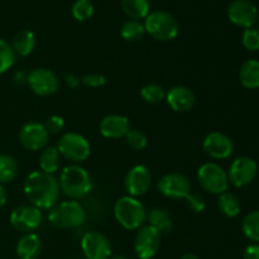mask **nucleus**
Returning a JSON list of instances; mask_svg holds the SVG:
<instances>
[{
  "instance_id": "f257e3e1",
  "label": "nucleus",
  "mask_w": 259,
  "mask_h": 259,
  "mask_svg": "<svg viewBox=\"0 0 259 259\" xmlns=\"http://www.w3.org/2000/svg\"><path fill=\"white\" fill-rule=\"evenodd\" d=\"M24 194L30 205L39 210H50L57 204L60 197V184L55 175L43 171H33L24 181Z\"/></svg>"
},
{
  "instance_id": "f03ea898",
  "label": "nucleus",
  "mask_w": 259,
  "mask_h": 259,
  "mask_svg": "<svg viewBox=\"0 0 259 259\" xmlns=\"http://www.w3.org/2000/svg\"><path fill=\"white\" fill-rule=\"evenodd\" d=\"M60 189L71 200L85 199L93 189V181L83 167L78 164H70L61 171L58 179Z\"/></svg>"
},
{
  "instance_id": "7ed1b4c3",
  "label": "nucleus",
  "mask_w": 259,
  "mask_h": 259,
  "mask_svg": "<svg viewBox=\"0 0 259 259\" xmlns=\"http://www.w3.org/2000/svg\"><path fill=\"white\" fill-rule=\"evenodd\" d=\"M147 209L138 199L123 196L114 205V217L116 222L126 230H138L147 222Z\"/></svg>"
},
{
  "instance_id": "20e7f679",
  "label": "nucleus",
  "mask_w": 259,
  "mask_h": 259,
  "mask_svg": "<svg viewBox=\"0 0 259 259\" xmlns=\"http://www.w3.org/2000/svg\"><path fill=\"white\" fill-rule=\"evenodd\" d=\"M86 211L76 200H68L56 204L50 209L48 222L57 229H73L85 222Z\"/></svg>"
},
{
  "instance_id": "39448f33",
  "label": "nucleus",
  "mask_w": 259,
  "mask_h": 259,
  "mask_svg": "<svg viewBox=\"0 0 259 259\" xmlns=\"http://www.w3.org/2000/svg\"><path fill=\"white\" fill-rule=\"evenodd\" d=\"M144 28L152 38L161 42L172 40L179 34V23L174 15L164 10L149 13L146 17Z\"/></svg>"
},
{
  "instance_id": "423d86ee",
  "label": "nucleus",
  "mask_w": 259,
  "mask_h": 259,
  "mask_svg": "<svg viewBox=\"0 0 259 259\" xmlns=\"http://www.w3.org/2000/svg\"><path fill=\"white\" fill-rule=\"evenodd\" d=\"M56 148L61 157L73 163H81L86 161L91 153V146L88 139L75 132L62 134Z\"/></svg>"
},
{
  "instance_id": "0eeeda50",
  "label": "nucleus",
  "mask_w": 259,
  "mask_h": 259,
  "mask_svg": "<svg viewBox=\"0 0 259 259\" xmlns=\"http://www.w3.org/2000/svg\"><path fill=\"white\" fill-rule=\"evenodd\" d=\"M197 180L202 189L212 195L224 194L229 186L228 174L214 162L204 163L197 169Z\"/></svg>"
},
{
  "instance_id": "6e6552de",
  "label": "nucleus",
  "mask_w": 259,
  "mask_h": 259,
  "mask_svg": "<svg viewBox=\"0 0 259 259\" xmlns=\"http://www.w3.org/2000/svg\"><path fill=\"white\" fill-rule=\"evenodd\" d=\"M42 211L33 205H22L15 207L10 214V224L15 230L24 234L35 232L42 225Z\"/></svg>"
},
{
  "instance_id": "1a4fd4ad",
  "label": "nucleus",
  "mask_w": 259,
  "mask_h": 259,
  "mask_svg": "<svg viewBox=\"0 0 259 259\" xmlns=\"http://www.w3.org/2000/svg\"><path fill=\"white\" fill-rule=\"evenodd\" d=\"M27 85L38 96H51L57 93L60 81L56 73L48 68H34L28 73Z\"/></svg>"
},
{
  "instance_id": "9d476101",
  "label": "nucleus",
  "mask_w": 259,
  "mask_h": 259,
  "mask_svg": "<svg viewBox=\"0 0 259 259\" xmlns=\"http://www.w3.org/2000/svg\"><path fill=\"white\" fill-rule=\"evenodd\" d=\"M161 245V234L154 228H139L134 239V252L139 259H152L157 254Z\"/></svg>"
},
{
  "instance_id": "9b49d317",
  "label": "nucleus",
  "mask_w": 259,
  "mask_h": 259,
  "mask_svg": "<svg viewBox=\"0 0 259 259\" xmlns=\"http://www.w3.org/2000/svg\"><path fill=\"white\" fill-rule=\"evenodd\" d=\"M81 249L86 259H109L111 257V244L101 232H89L81 239Z\"/></svg>"
},
{
  "instance_id": "f8f14e48",
  "label": "nucleus",
  "mask_w": 259,
  "mask_h": 259,
  "mask_svg": "<svg viewBox=\"0 0 259 259\" xmlns=\"http://www.w3.org/2000/svg\"><path fill=\"white\" fill-rule=\"evenodd\" d=\"M158 190L167 199L180 200L185 199L191 192V184L185 175L172 172L159 179Z\"/></svg>"
},
{
  "instance_id": "ddd939ff",
  "label": "nucleus",
  "mask_w": 259,
  "mask_h": 259,
  "mask_svg": "<svg viewBox=\"0 0 259 259\" xmlns=\"http://www.w3.org/2000/svg\"><path fill=\"white\" fill-rule=\"evenodd\" d=\"M227 13L233 24L245 29L253 28L258 20V9L250 0H233Z\"/></svg>"
},
{
  "instance_id": "4468645a",
  "label": "nucleus",
  "mask_w": 259,
  "mask_h": 259,
  "mask_svg": "<svg viewBox=\"0 0 259 259\" xmlns=\"http://www.w3.org/2000/svg\"><path fill=\"white\" fill-rule=\"evenodd\" d=\"M50 134L45 125L37 121H29L24 124L19 131V142L25 149L32 152L42 151L47 147Z\"/></svg>"
},
{
  "instance_id": "2eb2a0df",
  "label": "nucleus",
  "mask_w": 259,
  "mask_h": 259,
  "mask_svg": "<svg viewBox=\"0 0 259 259\" xmlns=\"http://www.w3.org/2000/svg\"><path fill=\"white\" fill-rule=\"evenodd\" d=\"M152 185V175L149 169L143 164L132 167L124 179V187H125L128 196L139 197L146 195L149 191Z\"/></svg>"
},
{
  "instance_id": "dca6fc26",
  "label": "nucleus",
  "mask_w": 259,
  "mask_h": 259,
  "mask_svg": "<svg viewBox=\"0 0 259 259\" xmlns=\"http://www.w3.org/2000/svg\"><path fill=\"white\" fill-rule=\"evenodd\" d=\"M258 166L250 157H239L230 164L228 179L235 187L248 186L257 175Z\"/></svg>"
},
{
  "instance_id": "f3484780",
  "label": "nucleus",
  "mask_w": 259,
  "mask_h": 259,
  "mask_svg": "<svg viewBox=\"0 0 259 259\" xmlns=\"http://www.w3.org/2000/svg\"><path fill=\"white\" fill-rule=\"evenodd\" d=\"M202 149L211 158L225 159L232 156L234 151V144L227 134L220 133V132H211L204 138Z\"/></svg>"
},
{
  "instance_id": "a211bd4d",
  "label": "nucleus",
  "mask_w": 259,
  "mask_h": 259,
  "mask_svg": "<svg viewBox=\"0 0 259 259\" xmlns=\"http://www.w3.org/2000/svg\"><path fill=\"white\" fill-rule=\"evenodd\" d=\"M166 100L169 108L176 113H186L195 105V95L186 86H174L166 93Z\"/></svg>"
},
{
  "instance_id": "6ab92c4d",
  "label": "nucleus",
  "mask_w": 259,
  "mask_h": 259,
  "mask_svg": "<svg viewBox=\"0 0 259 259\" xmlns=\"http://www.w3.org/2000/svg\"><path fill=\"white\" fill-rule=\"evenodd\" d=\"M99 129H100L101 136L105 138L118 139L125 137V134L131 131V121L124 115L111 114L100 121Z\"/></svg>"
},
{
  "instance_id": "aec40b11",
  "label": "nucleus",
  "mask_w": 259,
  "mask_h": 259,
  "mask_svg": "<svg viewBox=\"0 0 259 259\" xmlns=\"http://www.w3.org/2000/svg\"><path fill=\"white\" fill-rule=\"evenodd\" d=\"M15 250L19 259H37L42 252L40 238L34 233L24 234L18 240Z\"/></svg>"
},
{
  "instance_id": "412c9836",
  "label": "nucleus",
  "mask_w": 259,
  "mask_h": 259,
  "mask_svg": "<svg viewBox=\"0 0 259 259\" xmlns=\"http://www.w3.org/2000/svg\"><path fill=\"white\" fill-rule=\"evenodd\" d=\"M147 222L149 223V227L154 228L159 234H166L172 230L174 227V220L169 212L162 207H154L147 214Z\"/></svg>"
},
{
  "instance_id": "4be33fe9",
  "label": "nucleus",
  "mask_w": 259,
  "mask_h": 259,
  "mask_svg": "<svg viewBox=\"0 0 259 259\" xmlns=\"http://www.w3.org/2000/svg\"><path fill=\"white\" fill-rule=\"evenodd\" d=\"M239 80L240 83L245 89H254L259 88V61L257 60H248L242 65L239 71Z\"/></svg>"
},
{
  "instance_id": "5701e85b",
  "label": "nucleus",
  "mask_w": 259,
  "mask_h": 259,
  "mask_svg": "<svg viewBox=\"0 0 259 259\" xmlns=\"http://www.w3.org/2000/svg\"><path fill=\"white\" fill-rule=\"evenodd\" d=\"M13 50L18 56H29L35 47V35L32 30L23 29L15 34L13 40Z\"/></svg>"
},
{
  "instance_id": "b1692460",
  "label": "nucleus",
  "mask_w": 259,
  "mask_h": 259,
  "mask_svg": "<svg viewBox=\"0 0 259 259\" xmlns=\"http://www.w3.org/2000/svg\"><path fill=\"white\" fill-rule=\"evenodd\" d=\"M61 164V154L56 147H46L40 151L39 167L46 174L55 175Z\"/></svg>"
},
{
  "instance_id": "393cba45",
  "label": "nucleus",
  "mask_w": 259,
  "mask_h": 259,
  "mask_svg": "<svg viewBox=\"0 0 259 259\" xmlns=\"http://www.w3.org/2000/svg\"><path fill=\"white\" fill-rule=\"evenodd\" d=\"M121 8L131 19H146L149 14V0H121Z\"/></svg>"
},
{
  "instance_id": "a878e982",
  "label": "nucleus",
  "mask_w": 259,
  "mask_h": 259,
  "mask_svg": "<svg viewBox=\"0 0 259 259\" xmlns=\"http://www.w3.org/2000/svg\"><path fill=\"white\" fill-rule=\"evenodd\" d=\"M218 206L222 214H224L228 218H235L239 215L242 205H240L239 199L232 192L225 191L224 194L219 195L218 200Z\"/></svg>"
},
{
  "instance_id": "bb28decb",
  "label": "nucleus",
  "mask_w": 259,
  "mask_h": 259,
  "mask_svg": "<svg viewBox=\"0 0 259 259\" xmlns=\"http://www.w3.org/2000/svg\"><path fill=\"white\" fill-rule=\"evenodd\" d=\"M146 33V28H144V23H141V20L129 19L123 23L120 28V34L128 42H137V40L142 39Z\"/></svg>"
},
{
  "instance_id": "cd10ccee",
  "label": "nucleus",
  "mask_w": 259,
  "mask_h": 259,
  "mask_svg": "<svg viewBox=\"0 0 259 259\" xmlns=\"http://www.w3.org/2000/svg\"><path fill=\"white\" fill-rule=\"evenodd\" d=\"M17 159L9 154H0V185L12 182L17 177Z\"/></svg>"
},
{
  "instance_id": "c85d7f7f",
  "label": "nucleus",
  "mask_w": 259,
  "mask_h": 259,
  "mask_svg": "<svg viewBox=\"0 0 259 259\" xmlns=\"http://www.w3.org/2000/svg\"><path fill=\"white\" fill-rule=\"evenodd\" d=\"M242 229L248 239L253 240V242H259V210H254L245 215Z\"/></svg>"
},
{
  "instance_id": "c756f323",
  "label": "nucleus",
  "mask_w": 259,
  "mask_h": 259,
  "mask_svg": "<svg viewBox=\"0 0 259 259\" xmlns=\"http://www.w3.org/2000/svg\"><path fill=\"white\" fill-rule=\"evenodd\" d=\"M15 60H17V53L13 50L12 45L0 38V75L7 72L14 65Z\"/></svg>"
},
{
  "instance_id": "7c9ffc66",
  "label": "nucleus",
  "mask_w": 259,
  "mask_h": 259,
  "mask_svg": "<svg viewBox=\"0 0 259 259\" xmlns=\"http://www.w3.org/2000/svg\"><path fill=\"white\" fill-rule=\"evenodd\" d=\"M141 96L146 103L159 104L166 99V91L157 83H147L141 90Z\"/></svg>"
},
{
  "instance_id": "2f4dec72",
  "label": "nucleus",
  "mask_w": 259,
  "mask_h": 259,
  "mask_svg": "<svg viewBox=\"0 0 259 259\" xmlns=\"http://www.w3.org/2000/svg\"><path fill=\"white\" fill-rule=\"evenodd\" d=\"M94 14V5L90 0H76L72 7V15L78 22L90 19Z\"/></svg>"
},
{
  "instance_id": "473e14b6",
  "label": "nucleus",
  "mask_w": 259,
  "mask_h": 259,
  "mask_svg": "<svg viewBox=\"0 0 259 259\" xmlns=\"http://www.w3.org/2000/svg\"><path fill=\"white\" fill-rule=\"evenodd\" d=\"M125 141L131 148L137 149V151H142L148 144V139H147L146 133H143L139 129H131L128 133L125 134Z\"/></svg>"
},
{
  "instance_id": "72a5a7b5",
  "label": "nucleus",
  "mask_w": 259,
  "mask_h": 259,
  "mask_svg": "<svg viewBox=\"0 0 259 259\" xmlns=\"http://www.w3.org/2000/svg\"><path fill=\"white\" fill-rule=\"evenodd\" d=\"M187 207L191 210L195 214H201L206 209V202L201 195L196 194V192H190L186 197H185Z\"/></svg>"
},
{
  "instance_id": "f704fd0d",
  "label": "nucleus",
  "mask_w": 259,
  "mask_h": 259,
  "mask_svg": "<svg viewBox=\"0 0 259 259\" xmlns=\"http://www.w3.org/2000/svg\"><path fill=\"white\" fill-rule=\"evenodd\" d=\"M242 43L247 50L258 51L259 50V29L255 28H247L243 32Z\"/></svg>"
},
{
  "instance_id": "c9c22d12",
  "label": "nucleus",
  "mask_w": 259,
  "mask_h": 259,
  "mask_svg": "<svg viewBox=\"0 0 259 259\" xmlns=\"http://www.w3.org/2000/svg\"><path fill=\"white\" fill-rule=\"evenodd\" d=\"M43 125L48 134H58L65 129V119L60 115H51Z\"/></svg>"
},
{
  "instance_id": "e433bc0d",
  "label": "nucleus",
  "mask_w": 259,
  "mask_h": 259,
  "mask_svg": "<svg viewBox=\"0 0 259 259\" xmlns=\"http://www.w3.org/2000/svg\"><path fill=\"white\" fill-rule=\"evenodd\" d=\"M82 83L88 88H101V86L105 85L106 78L104 77L100 73H89V75H85L82 78H81Z\"/></svg>"
},
{
  "instance_id": "4c0bfd02",
  "label": "nucleus",
  "mask_w": 259,
  "mask_h": 259,
  "mask_svg": "<svg viewBox=\"0 0 259 259\" xmlns=\"http://www.w3.org/2000/svg\"><path fill=\"white\" fill-rule=\"evenodd\" d=\"M243 258L244 259H259V245L258 244L248 245V247L245 248Z\"/></svg>"
},
{
  "instance_id": "58836bf2",
  "label": "nucleus",
  "mask_w": 259,
  "mask_h": 259,
  "mask_svg": "<svg viewBox=\"0 0 259 259\" xmlns=\"http://www.w3.org/2000/svg\"><path fill=\"white\" fill-rule=\"evenodd\" d=\"M27 77L28 73L23 72V71H18L14 76V81L18 85H25V83H27Z\"/></svg>"
},
{
  "instance_id": "ea45409f",
  "label": "nucleus",
  "mask_w": 259,
  "mask_h": 259,
  "mask_svg": "<svg viewBox=\"0 0 259 259\" xmlns=\"http://www.w3.org/2000/svg\"><path fill=\"white\" fill-rule=\"evenodd\" d=\"M7 200H8L7 191H5V189L3 187V185H0V209L7 204Z\"/></svg>"
},
{
  "instance_id": "a19ab883",
  "label": "nucleus",
  "mask_w": 259,
  "mask_h": 259,
  "mask_svg": "<svg viewBox=\"0 0 259 259\" xmlns=\"http://www.w3.org/2000/svg\"><path fill=\"white\" fill-rule=\"evenodd\" d=\"M66 82L71 86V88H75V86L78 85V78H76L75 76L67 75L66 76Z\"/></svg>"
},
{
  "instance_id": "79ce46f5",
  "label": "nucleus",
  "mask_w": 259,
  "mask_h": 259,
  "mask_svg": "<svg viewBox=\"0 0 259 259\" xmlns=\"http://www.w3.org/2000/svg\"><path fill=\"white\" fill-rule=\"evenodd\" d=\"M180 259H199L196 254H192V253H186V254L182 255Z\"/></svg>"
},
{
  "instance_id": "37998d69",
  "label": "nucleus",
  "mask_w": 259,
  "mask_h": 259,
  "mask_svg": "<svg viewBox=\"0 0 259 259\" xmlns=\"http://www.w3.org/2000/svg\"><path fill=\"white\" fill-rule=\"evenodd\" d=\"M109 259H126L123 255H114V257H109Z\"/></svg>"
},
{
  "instance_id": "c03bdc74",
  "label": "nucleus",
  "mask_w": 259,
  "mask_h": 259,
  "mask_svg": "<svg viewBox=\"0 0 259 259\" xmlns=\"http://www.w3.org/2000/svg\"><path fill=\"white\" fill-rule=\"evenodd\" d=\"M83 259H86V258H83Z\"/></svg>"
}]
</instances>
